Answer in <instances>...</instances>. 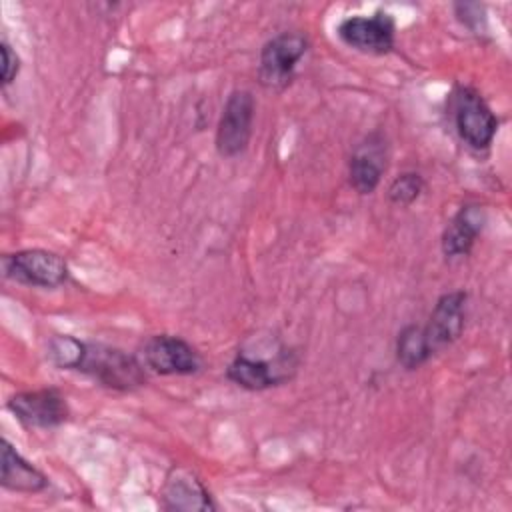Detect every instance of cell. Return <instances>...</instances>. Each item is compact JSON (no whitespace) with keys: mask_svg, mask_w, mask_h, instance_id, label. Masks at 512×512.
<instances>
[{"mask_svg":"<svg viewBox=\"0 0 512 512\" xmlns=\"http://www.w3.org/2000/svg\"><path fill=\"white\" fill-rule=\"evenodd\" d=\"M162 506L166 510H214L216 504L202 480L188 468H172L162 488Z\"/></svg>","mask_w":512,"mask_h":512,"instance_id":"cell-12","label":"cell"},{"mask_svg":"<svg viewBox=\"0 0 512 512\" xmlns=\"http://www.w3.org/2000/svg\"><path fill=\"white\" fill-rule=\"evenodd\" d=\"M256 100L250 90H234L226 98L218 126H216V152L222 158L240 156L252 138Z\"/></svg>","mask_w":512,"mask_h":512,"instance_id":"cell-4","label":"cell"},{"mask_svg":"<svg viewBox=\"0 0 512 512\" xmlns=\"http://www.w3.org/2000/svg\"><path fill=\"white\" fill-rule=\"evenodd\" d=\"M388 168V144L380 132L356 144L348 162V180L358 194H372Z\"/></svg>","mask_w":512,"mask_h":512,"instance_id":"cell-11","label":"cell"},{"mask_svg":"<svg viewBox=\"0 0 512 512\" xmlns=\"http://www.w3.org/2000/svg\"><path fill=\"white\" fill-rule=\"evenodd\" d=\"M432 358L424 328L418 324L404 326L396 336V360L404 370H416Z\"/></svg>","mask_w":512,"mask_h":512,"instance_id":"cell-15","label":"cell"},{"mask_svg":"<svg viewBox=\"0 0 512 512\" xmlns=\"http://www.w3.org/2000/svg\"><path fill=\"white\" fill-rule=\"evenodd\" d=\"M488 222L486 208L480 204H464L442 232V252L446 258L468 256L476 238Z\"/></svg>","mask_w":512,"mask_h":512,"instance_id":"cell-13","label":"cell"},{"mask_svg":"<svg viewBox=\"0 0 512 512\" xmlns=\"http://www.w3.org/2000/svg\"><path fill=\"white\" fill-rule=\"evenodd\" d=\"M142 364L160 376H190L202 368L200 352L180 336H150L140 352Z\"/></svg>","mask_w":512,"mask_h":512,"instance_id":"cell-7","label":"cell"},{"mask_svg":"<svg viewBox=\"0 0 512 512\" xmlns=\"http://www.w3.org/2000/svg\"><path fill=\"white\" fill-rule=\"evenodd\" d=\"M0 50H2V86L6 88L8 84H12L16 80V76L20 72V58H18L16 50L6 40H2Z\"/></svg>","mask_w":512,"mask_h":512,"instance_id":"cell-18","label":"cell"},{"mask_svg":"<svg viewBox=\"0 0 512 512\" xmlns=\"http://www.w3.org/2000/svg\"><path fill=\"white\" fill-rule=\"evenodd\" d=\"M450 108L460 140L472 150H488L498 130V118L482 94L472 86H458Z\"/></svg>","mask_w":512,"mask_h":512,"instance_id":"cell-2","label":"cell"},{"mask_svg":"<svg viewBox=\"0 0 512 512\" xmlns=\"http://www.w3.org/2000/svg\"><path fill=\"white\" fill-rule=\"evenodd\" d=\"M454 12L458 16V20L470 28L472 32H478V30H486V8L484 4H478V2H458L454 4Z\"/></svg>","mask_w":512,"mask_h":512,"instance_id":"cell-17","label":"cell"},{"mask_svg":"<svg viewBox=\"0 0 512 512\" xmlns=\"http://www.w3.org/2000/svg\"><path fill=\"white\" fill-rule=\"evenodd\" d=\"M144 364L134 358L132 354L106 346V344H92L82 342L78 358L72 366V370H78L92 380H96L100 386L118 390V392H130L146 382Z\"/></svg>","mask_w":512,"mask_h":512,"instance_id":"cell-1","label":"cell"},{"mask_svg":"<svg viewBox=\"0 0 512 512\" xmlns=\"http://www.w3.org/2000/svg\"><path fill=\"white\" fill-rule=\"evenodd\" d=\"M308 52V38L300 32H280L270 38L258 60V80L268 90H282L294 76L298 62Z\"/></svg>","mask_w":512,"mask_h":512,"instance_id":"cell-3","label":"cell"},{"mask_svg":"<svg viewBox=\"0 0 512 512\" xmlns=\"http://www.w3.org/2000/svg\"><path fill=\"white\" fill-rule=\"evenodd\" d=\"M4 276L26 286L56 288L68 280L66 260L50 250L28 248L14 254H6L2 260Z\"/></svg>","mask_w":512,"mask_h":512,"instance_id":"cell-5","label":"cell"},{"mask_svg":"<svg viewBox=\"0 0 512 512\" xmlns=\"http://www.w3.org/2000/svg\"><path fill=\"white\" fill-rule=\"evenodd\" d=\"M394 34H396L394 18L384 10H378L372 16H364V14L348 16L336 28V36L340 38L342 44H346L356 52L372 54V56H382L392 52Z\"/></svg>","mask_w":512,"mask_h":512,"instance_id":"cell-6","label":"cell"},{"mask_svg":"<svg viewBox=\"0 0 512 512\" xmlns=\"http://www.w3.org/2000/svg\"><path fill=\"white\" fill-rule=\"evenodd\" d=\"M6 408L28 428H56L70 416L66 398L56 388H40L14 394Z\"/></svg>","mask_w":512,"mask_h":512,"instance_id":"cell-9","label":"cell"},{"mask_svg":"<svg viewBox=\"0 0 512 512\" xmlns=\"http://www.w3.org/2000/svg\"><path fill=\"white\" fill-rule=\"evenodd\" d=\"M424 178L418 172H402L398 174L388 186V200L396 206H410L414 204L420 194L424 192Z\"/></svg>","mask_w":512,"mask_h":512,"instance_id":"cell-16","label":"cell"},{"mask_svg":"<svg viewBox=\"0 0 512 512\" xmlns=\"http://www.w3.org/2000/svg\"><path fill=\"white\" fill-rule=\"evenodd\" d=\"M294 366L296 364L292 362V354L286 350L278 352L274 360L254 358L244 352H238L226 368V378L244 390L260 392L288 380L290 370H294Z\"/></svg>","mask_w":512,"mask_h":512,"instance_id":"cell-8","label":"cell"},{"mask_svg":"<svg viewBox=\"0 0 512 512\" xmlns=\"http://www.w3.org/2000/svg\"><path fill=\"white\" fill-rule=\"evenodd\" d=\"M466 300L468 294L464 290L446 292L436 300L428 324L422 326L432 356L460 338L466 320Z\"/></svg>","mask_w":512,"mask_h":512,"instance_id":"cell-10","label":"cell"},{"mask_svg":"<svg viewBox=\"0 0 512 512\" xmlns=\"http://www.w3.org/2000/svg\"><path fill=\"white\" fill-rule=\"evenodd\" d=\"M0 484H2V488L12 490V492L38 494V492L46 490L48 478L34 464H30L22 454H18L16 448L8 440H2Z\"/></svg>","mask_w":512,"mask_h":512,"instance_id":"cell-14","label":"cell"}]
</instances>
